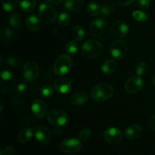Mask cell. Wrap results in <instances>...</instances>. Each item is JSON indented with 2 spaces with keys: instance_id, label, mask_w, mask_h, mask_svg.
Instances as JSON below:
<instances>
[{
  "instance_id": "cell-26",
  "label": "cell",
  "mask_w": 155,
  "mask_h": 155,
  "mask_svg": "<svg viewBox=\"0 0 155 155\" xmlns=\"http://www.w3.org/2000/svg\"><path fill=\"white\" fill-rule=\"evenodd\" d=\"M87 12L92 16H97L101 13V7L96 2H89L87 5Z\"/></svg>"
},
{
  "instance_id": "cell-17",
  "label": "cell",
  "mask_w": 155,
  "mask_h": 155,
  "mask_svg": "<svg viewBox=\"0 0 155 155\" xmlns=\"http://www.w3.org/2000/svg\"><path fill=\"white\" fill-rule=\"evenodd\" d=\"M142 132H143V130L141 126L138 124H132L126 129L125 136L127 139L130 140H135V139H139L142 136Z\"/></svg>"
},
{
  "instance_id": "cell-5",
  "label": "cell",
  "mask_w": 155,
  "mask_h": 155,
  "mask_svg": "<svg viewBox=\"0 0 155 155\" xmlns=\"http://www.w3.org/2000/svg\"><path fill=\"white\" fill-rule=\"evenodd\" d=\"M47 120L51 125L61 127L64 126L68 122V115L61 109L54 108L47 114Z\"/></svg>"
},
{
  "instance_id": "cell-12",
  "label": "cell",
  "mask_w": 155,
  "mask_h": 155,
  "mask_svg": "<svg viewBox=\"0 0 155 155\" xmlns=\"http://www.w3.org/2000/svg\"><path fill=\"white\" fill-rule=\"evenodd\" d=\"M104 139L110 145H117L123 139V134L120 130L115 127H110L104 131Z\"/></svg>"
},
{
  "instance_id": "cell-2",
  "label": "cell",
  "mask_w": 155,
  "mask_h": 155,
  "mask_svg": "<svg viewBox=\"0 0 155 155\" xmlns=\"http://www.w3.org/2000/svg\"><path fill=\"white\" fill-rule=\"evenodd\" d=\"M114 95V89L107 83H99L91 90V98L95 101H104L112 98Z\"/></svg>"
},
{
  "instance_id": "cell-11",
  "label": "cell",
  "mask_w": 155,
  "mask_h": 155,
  "mask_svg": "<svg viewBox=\"0 0 155 155\" xmlns=\"http://www.w3.org/2000/svg\"><path fill=\"white\" fill-rule=\"evenodd\" d=\"M143 87V80L140 76H133L129 77L125 83V89L131 94L138 93Z\"/></svg>"
},
{
  "instance_id": "cell-45",
  "label": "cell",
  "mask_w": 155,
  "mask_h": 155,
  "mask_svg": "<svg viewBox=\"0 0 155 155\" xmlns=\"http://www.w3.org/2000/svg\"><path fill=\"white\" fill-rule=\"evenodd\" d=\"M152 82H153V84L155 86V74L154 75V77H153V79H152Z\"/></svg>"
},
{
  "instance_id": "cell-25",
  "label": "cell",
  "mask_w": 155,
  "mask_h": 155,
  "mask_svg": "<svg viewBox=\"0 0 155 155\" xmlns=\"http://www.w3.org/2000/svg\"><path fill=\"white\" fill-rule=\"evenodd\" d=\"M2 5L6 12H12L15 10L18 5V0H1Z\"/></svg>"
},
{
  "instance_id": "cell-6",
  "label": "cell",
  "mask_w": 155,
  "mask_h": 155,
  "mask_svg": "<svg viewBox=\"0 0 155 155\" xmlns=\"http://www.w3.org/2000/svg\"><path fill=\"white\" fill-rule=\"evenodd\" d=\"M39 15L40 19L45 24H51L56 19L57 13L53 6L46 3H42L39 8Z\"/></svg>"
},
{
  "instance_id": "cell-41",
  "label": "cell",
  "mask_w": 155,
  "mask_h": 155,
  "mask_svg": "<svg viewBox=\"0 0 155 155\" xmlns=\"http://www.w3.org/2000/svg\"><path fill=\"white\" fill-rule=\"evenodd\" d=\"M149 125L151 129L155 130V115H154V116L151 118V120H150Z\"/></svg>"
},
{
  "instance_id": "cell-19",
  "label": "cell",
  "mask_w": 155,
  "mask_h": 155,
  "mask_svg": "<svg viewBox=\"0 0 155 155\" xmlns=\"http://www.w3.org/2000/svg\"><path fill=\"white\" fill-rule=\"evenodd\" d=\"M88 101V95L85 92H78L72 95L70 98V102L74 105L83 104Z\"/></svg>"
},
{
  "instance_id": "cell-35",
  "label": "cell",
  "mask_w": 155,
  "mask_h": 155,
  "mask_svg": "<svg viewBox=\"0 0 155 155\" xmlns=\"http://www.w3.org/2000/svg\"><path fill=\"white\" fill-rule=\"evenodd\" d=\"M91 135H92V130L89 128H85L83 130H81V132L79 134V139L81 142H84V141H86L89 139Z\"/></svg>"
},
{
  "instance_id": "cell-27",
  "label": "cell",
  "mask_w": 155,
  "mask_h": 155,
  "mask_svg": "<svg viewBox=\"0 0 155 155\" xmlns=\"http://www.w3.org/2000/svg\"><path fill=\"white\" fill-rule=\"evenodd\" d=\"M9 23L14 29H19L22 25V20L18 14H14L11 15L9 18Z\"/></svg>"
},
{
  "instance_id": "cell-22",
  "label": "cell",
  "mask_w": 155,
  "mask_h": 155,
  "mask_svg": "<svg viewBox=\"0 0 155 155\" xmlns=\"http://www.w3.org/2000/svg\"><path fill=\"white\" fill-rule=\"evenodd\" d=\"M33 136V130L30 127H26L23 129L18 134V141L21 143H27Z\"/></svg>"
},
{
  "instance_id": "cell-20",
  "label": "cell",
  "mask_w": 155,
  "mask_h": 155,
  "mask_svg": "<svg viewBox=\"0 0 155 155\" xmlns=\"http://www.w3.org/2000/svg\"><path fill=\"white\" fill-rule=\"evenodd\" d=\"M84 5V0H65L64 7L71 12L80 11Z\"/></svg>"
},
{
  "instance_id": "cell-34",
  "label": "cell",
  "mask_w": 155,
  "mask_h": 155,
  "mask_svg": "<svg viewBox=\"0 0 155 155\" xmlns=\"http://www.w3.org/2000/svg\"><path fill=\"white\" fill-rule=\"evenodd\" d=\"M6 64L11 68H17L21 64V60L15 56H9L6 59Z\"/></svg>"
},
{
  "instance_id": "cell-9",
  "label": "cell",
  "mask_w": 155,
  "mask_h": 155,
  "mask_svg": "<svg viewBox=\"0 0 155 155\" xmlns=\"http://www.w3.org/2000/svg\"><path fill=\"white\" fill-rule=\"evenodd\" d=\"M39 74V68L34 61H27L23 66L22 75L26 80L29 82L34 81Z\"/></svg>"
},
{
  "instance_id": "cell-42",
  "label": "cell",
  "mask_w": 155,
  "mask_h": 155,
  "mask_svg": "<svg viewBox=\"0 0 155 155\" xmlns=\"http://www.w3.org/2000/svg\"><path fill=\"white\" fill-rule=\"evenodd\" d=\"M48 2L51 3L53 5H58L63 2V0H47Z\"/></svg>"
},
{
  "instance_id": "cell-1",
  "label": "cell",
  "mask_w": 155,
  "mask_h": 155,
  "mask_svg": "<svg viewBox=\"0 0 155 155\" xmlns=\"http://www.w3.org/2000/svg\"><path fill=\"white\" fill-rule=\"evenodd\" d=\"M89 30L92 36L101 40H107L111 37L113 33L112 27L101 18L94 20L89 25Z\"/></svg>"
},
{
  "instance_id": "cell-28",
  "label": "cell",
  "mask_w": 155,
  "mask_h": 155,
  "mask_svg": "<svg viewBox=\"0 0 155 155\" xmlns=\"http://www.w3.org/2000/svg\"><path fill=\"white\" fill-rule=\"evenodd\" d=\"M78 48V43L76 41L71 40L67 43L66 46H65V51L68 54H74L77 52Z\"/></svg>"
},
{
  "instance_id": "cell-18",
  "label": "cell",
  "mask_w": 155,
  "mask_h": 155,
  "mask_svg": "<svg viewBox=\"0 0 155 155\" xmlns=\"http://www.w3.org/2000/svg\"><path fill=\"white\" fill-rule=\"evenodd\" d=\"M26 25L30 31L37 32L40 27V21L36 15H30L26 19Z\"/></svg>"
},
{
  "instance_id": "cell-14",
  "label": "cell",
  "mask_w": 155,
  "mask_h": 155,
  "mask_svg": "<svg viewBox=\"0 0 155 155\" xmlns=\"http://www.w3.org/2000/svg\"><path fill=\"white\" fill-rule=\"evenodd\" d=\"M32 113L36 117L41 119L47 114V105L40 99H36L33 101L31 105Z\"/></svg>"
},
{
  "instance_id": "cell-8",
  "label": "cell",
  "mask_w": 155,
  "mask_h": 155,
  "mask_svg": "<svg viewBox=\"0 0 155 155\" xmlns=\"http://www.w3.org/2000/svg\"><path fill=\"white\" fill-rule=\"evenodd\" d=\"M1 92L3 93L10 92L16 86V80L13 74L8 71H2L1 72Z\"/></svg>"
},
{
  "instance_id": "cell-43",
  "label": "cell",
  "mask_w": 155,
  "mask_h": 155,
  "mask_svg": "<svg viewBox=\"0 0 155 155\" xmlns=\"http://www.w3.org/2000/svg\"><path fill=\"white\" fill-rule=\"evenodd\" d=\"M0 155H7L5 154V151L3 149H1L0 150Z\"/></svg>"
},
{
  "instance_id": "cell-21",
  "label": "cell",
  "mask_w": 155,
  "mask_h": 155,
  "mask_svg": "<svg viewBox=\"0 0 155 155\" xmlns=\"http://www.w3.org/2000/svg\"><path fill=\"white\" fill-rule=\"evenodd\" d=\"M117 68V62L113 59H108L105 61L101 65V71L106 75H110L113 74Z\"/></svg>"
},
{
  "instance_id": "cell-10",
  "label": "cell",
  "mask_w": 155,
  "mask_h": 155,
  "mask_svg": "<svg viewBox=\"0 0 155 155\" xmlns=\"http://www.w3.org/2000/svg\"><path fill=\"white\" fill-rule=\"evenodd\" d=\"M82 148L81 141L76 138H68L61 143L60 148L64 153L74 154L80 151Z\"/></svg>"
},
{
  "instance_id": "cell-30",
  "label": "cell",
  "mask_w": 155,
  "mask_h": 155,
  "mask_svg": "<svg viewBox=\"0 0 155 155\" xmlns=\"http://www.w3.org/2000/svg\"><path fill=\"white\" fill-rule=\"evenodd\" d=\"M40 93L42 95V96H43L44 98H50L53 95L54 93V89L51 86L48 84L44 85L43 86H42L40 90Z\"/></svg>"
},
{
  "instance_id": "cell-39",
  "label": "cell",
  "mask_w": 155,
  "mask_h": 155,
  "mask_svg": "<svg viewBox=\"0 0 155 155\" xmlns=\"http://www.w3.org/2000/svg\"><path fill=\"white\" fill-rule=\"evenodd\" d=\"M135 0H117V2L119 3L120 5L124 6L130 5L133 4Z\"/></svg>"
},
{
  "instance_id": "cell-16",
  "label": "cell",
  "mask_w": 155,
  "mask_h": 155,
  "mask_svg": "<svg viewBox=\"0 0 155 155\" xmlns=\"http://www.w3.org/2000/svg\"><path fill=\"white\" fill-rule=\"evenodd\" d=\"M113 33L117 37L124 38L128 35L129 27L125 22L122 21H116L112 25Z\"/></svg>"
},
{
  "instance_id": "cell-3",
  "label": "cell",
  "mask_w": 155,
  "mask_h": 155,
  "mask_svg": "<svg viewBox=\"0 0 155 155\" xmlns=\"http://www.w3.org/2000/svg\"><path fill=\"white\" fill-rule=\"evenodd\" d=\"M81 51L83 55L86 58H95L102 52V45L98 41L89 39L83 44Z\"/></svg>"
},
{
  "instance_id": "cell-13",
  "label": "cell",
  "mask_w": 155,
  "mask_h": 155,
  "mask_svg": "<svg viewBox=\"0 0 155 155\" xmlns=\"http://www.w3.org/2000/svg\"><path fill=\"white\" fill-rule=\"evenodd\" d=\"M54 89L61 94H66L69 92L72 87V83L68 77H62L57 78L54 83Z\"/></svg>"
},
{
  "instance_id": "cell-15",
  "label": "cell",
  "mask_w": 155,
  "mask_h": 155,
  "mask_svg": "<svg viewBox=\"0 0 155 155\" xmlns=\"http://www.w3.org/2000/svg\"><path fill=\"white\" fill-rule=\"evenodd\" d=\"M36 139L41 144H47L51 141V133L48 128L44 126H40L36 129L35 131Z\"/></svg>"
},
{
  "instance_id": "cell-33",
  "label": "cell",
  "mask_w": 155,
  "mask_h": 155,
  "mask_svg": "<svg viewBox=\"0 0 155 155\" xmlns=\"http://www.w3.org/2000/svg\"><path fill=\"white\" fill-rule=\"evenodd\" d=\"M29 90V86L27 83H24V82H22V83H20L18 86H17L16 92L17 94L20 96H22V95H24L27 94V92H28Z\"/></svg>"
},
{
  "instance_id": "cell-24",
  "label": "cell",
  "mask_w": 155,
  "mask_h": 155,
  "mask_svg": "<svg viewBox=\"0 0 155 155\" xmlns=\"http://www.w3.org/2000/svg\"><path fill=\"white\" fill-rule=\"evenodd\" d=\"M72 36L77 41H83L85 39V36H86V33H85L83 27L80 26H75L73 27L72 29Z\"/></svg>"
},
{
  "instance_id": "cell-4",
  "label": "cell",
  "mask_w": 155,
  "mask_h": 155,
  "mask_svg": "<svg viewBox=\"0 0 155 155\" xmlns=\"http://www.w3.org/2000/svg\"><path fill=\"white\" fill-rule=\"evenodd\" d=\"M73 66V61L68 54H62L56 59L54 64V72L58 76L68 74Z\"/></svg>"
},
{
  "instance_id": "cell-44",
  "label": "cell",
  "mask_w": 155,
  "mask_h": 155,
  "mask_svg": "<svg viewBox=\"0 0 155 155\" xmlns=\"http://www.w3.org/2000/svg\"><path fill=\"white\" fill-rule=\"evenodd\" d=\"M3 110V101L1 100V109H0V111L2 112Z\"/></svg>"
},
{
  "instance_id": "cell-37",
  "label": "cell",
  "mask_w": 155,
  "mask_h": 155,
  "mask_svg": "<svg viewBox=\"0 0 155 155\" xmlns=\"http://www.w3.org/2000/svg\"><path fill=\"white\" fill-rule=\"evenodd\" d=\"M148 71V64L145 62H139L136 66V73L138 76L144 75Z\"/></svg>"
},
{
  "instance_id": "cell-31",
  "label": "cell",
  "mask_w": 155,
  "mask_h": 155,
  "mask_svg": "<svg viewBox=\"0 0 155 155\" xmlns=\"http://www.w3.org/2000/svg\"><path fill=\"white\" fill-rule=\"evenodd\" d=\"M114 11V5L110 3L103 5L101 7V14L104 17L110 16Z\"/></svg>"
},
{
  "instance_id": "cell-7",
  "label": "cell",
  "mask_w": 155,
  "mask_h": 155,
  "mask_svg": "<svg viewBox=\"0 0 155 155\" xmlns=\"http://www.w3.org/2000/svg\"><path fill=\"white\" fill-rule=\"evenodd\" d=\"M128 51L127 42L121 39H117L111 43L110 47V52L112 57L115 59L124 58Z\"/></svg>"
},
{
  "instance_id": "cell-23",
  "label": "cell",
  "mask_w": 155,
  "mask_h": 155,
  "mask_svg": "<svg viewBox=\"0 0 155 155\" xmlns=\"http://www.w3.org/2000/svg\"><path fill=\"white\" fill-rule=\"evenodd\" d=\"M21 9L25 12H33L36 8V0H18Z\"/></svg>"
},
{
  "instance_id": "cell-38",
  "label": "cell",
  "mask_w": 155,
  "mask_h": 155,
  "mask_svg": "<svg viewBox=\"0 0 155 155\" xmlns=\"http://www.w3.org/2000/svg\"><path fill=\"white\" fill-rule=\"evenodd\" d=\"M137 5L142 10H146L149 8V0H137Z\"/></svg>"
},
{
  "instance_id": "cell-40",
  "label": "cell",
  "mask_w": 155,
  "mask_h": 155,
  "mask_svg": "<svg viewBox=\"0 0 155 155\" xmlns=\"http://www.w3.org/2000/svg\"><path fill=\"white\" fill-rule=\"evenodd\" d=\"M4 151L7 155L12 154H13V152L15 151V148H14V147L12 146V145H8V146H7L5 148Z\"/></svg>"
},
{
  "instance_id": "cell-32",
  "label": "cell",
  "mask_w": 155,
  "mask_h": 155,
  "mask_svg": "<svg viewBox=\"0 0 155 155\" xmlns=\"http://www.w3.org/2000/svg\"><path fill=\"white\" fill-rule=\"evenodd\" d=\"M132 15L136 21H139V22H144L148 19V16H147L146 14L139 10H136L135 12H133Z\"/></svg>"
},
{
  "instance_id": "cell-29",
  "label": "cell",
  "mask_w": 155,
  "mask_h": 155,
  "mask_svg": "<svg viewBox=\"0 0 155 155\" xmlns=\"http://www.w3.org/2000/svg\"><path fill=\"white\" fill-rule=\"evenodd\" d=\"M71 21V17L67 12H61L58 17V23L61 27H66Z\"/></svg>"
},
{
  "instance_id": "cell-36",
  "label": "cell",
  "mask_w": 155,
  "mask_h": 155,
  "mask_svg": "<svg viewBox=\"0 0 155 155\" xmlns=\"http://www.w3.org/2000/svg\"><path fill=\"white\" fill-rule=\"evenodd\" d=\"M2 34H3V38H4V40L5 41H8L10 39H12V38L15 36V31H14L12 29H11L10 27H5L4 30L2 31Z\"/></svg>"
}]
</instances>
